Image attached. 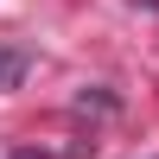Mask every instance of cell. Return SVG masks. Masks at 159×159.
I'll return each instance as SVG.
<instances>
[{"label":"cell","instance_id":"obj_1","mask_svg":"<svg viewBox=\"0 0 159 159\" xmlns=\"http://www.w3.org/2000/svg\"><path fill=\"white\" fill-rule=\"evenodd\" d=\"M25 64H32V51H25V45H7V51H0V89H13V83H19V76H25Z\"/></svg>","mask_w":159,"mask_h":159},{"label":"cell","instance_id":"obj_2","mask_svg":"<svg viewBox=\"0 0 159 159\" xmlns=\"http://www.w3.org/2000/svg\"><path fill=\"white\" fill-rule=\"evenodd\" d=\"M19 159H51V153H19Z\"/></svg>","mask_w":159,"mask_h":159}]
</instances>
